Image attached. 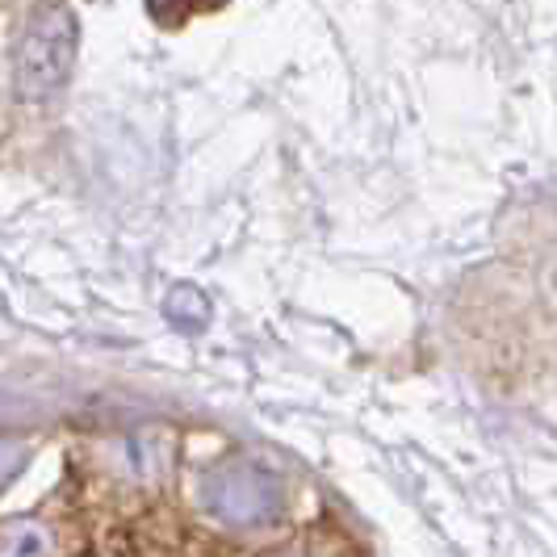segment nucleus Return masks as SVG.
Masks as SVG:
<instances>
[{"label": "nucleus", "mask_w": 557, "mask_h": 557, "mask_svg": "<svg viewBox=\"0 0 557 557\" xmlns=\"http://www.w3.org/2000/svg\"><path fill=\"white\" fill-rule=\"evenodd\" d=\"M22 466H26V448L17 441H0V491L22 474Z\"/></svg>", "instance_id": "nucleus-3"}, {"label": "nucleus", "mask_w": 557, "mask_h": 557, "mask_svg": "<svg viewBox=\"0 0 557 557\" xmlns=\"http://www.w3.org/2000/svg\"><path fill=\"white\" fill-rule=\"evenodd\" d=\"M76 59V13L63 4H42L26 17L17 42V92L22 101H47L67 84Z\"/></svg>", "instance_id": "nucleus-1"}, {"label": "nucleus", "mask_w": 557, "mask_h": 557, "mask_svg": "<svg viewBox=\"0 0 557 557\" xmlns=\"http://www.w3.org/2000/svg\"><path fill=\"white\" fill-rule=\"evenodd\" d=\"M47 549H51V536L42 524H29V520L0 524V557H47Z\"/></svg>", "instance_id": "nucleus-2"}]
</instances>
